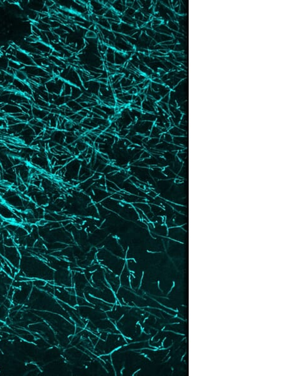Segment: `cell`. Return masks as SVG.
<instances>
[{
	"label": "cell",
	"instance_id": "cell-1",
	"mask_svg": "<svg viewBox=\"0 0 284 376\" xmlns=\"http://www.w3.org/2000/svg\"><path fill=\"white\" fill-rule=\"evenodd\" d=\"M1 110L2 112H3L6 115L7 114H8V115H12V114H14V113H16L22 112L21 109H20L19 105L11 104V103L4 104L3 106V107L1 108Z\"/></svg>",
	"mask_w": 284,
	"mask_h": 376
},
{
	"label": "cell",
	"instance_id": "cell-2",
	"mask_svg": "<svg viewBox=\"0 0 284 376\" xmlns=\"http://www.w3.org/2000/svg\"><path fill=\"white\" fill-rule=\"evenodd\" d=\"M174 145L179 147H184L186 148L188 146V138L187 137L179 136V137H174L172 140Z\"/></svg>",
	"mask_w": 284,
	"mask_h": 376
},
{
	"label": "cell",
	"instance_id": "cell-3",
	"mask_svg": "<svg viewBox=\"0 0 284 376\" xmlns=\"http://www.w3.org/2000/svg\"><path fill=\"white\" fill-rule=\"evenodd\" d=\"M14 76L15 79H17L22 82H25V83H27V82L28 81V77H27V74L21 70L15 71Z\"/></svg>",
	"mask_w": 284,
	"mask_h": 376
},
{
	"label": "cell",
	"instance_id": "cell-4",
	"mask_svg": "<svg viewBox=\"0 0 284 376\" xmlns=\"http://www.w3.org/2000/svg\"><path fill=\"white\" fill-rule=\"evenodd\" d=\"M170 134L171 136H174L175 137H179V136H183L184 135L186 134V131H184L183 130H182L181 129H180L179 127H174L172 129H170Z\"/></svg>",
	"mask_w": 284,
	"mask_h": 376
},
{
	"label": "cell",
	"instance_id": "cell-5",
	"mask_svg": "<svg viewBox=\"0 0 284 376\" xmlns=\"http://www.w3.org/2000/svg\"><path fill=\"white\" fill-rule=\"evenodd\" d=\"M86 37L88 38H95L97 37V34H95V33L94 31H92V30H89V31L86 32L85 34Z\"/></svg>",
	"mask_w": 284,
	"mask_h": 376
}]
</instances>
